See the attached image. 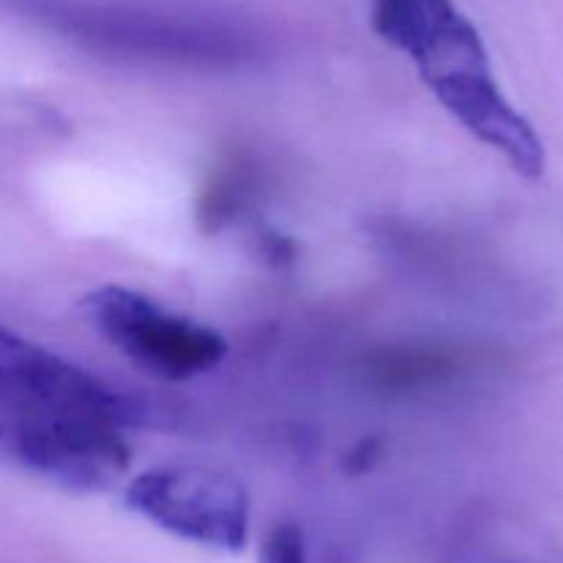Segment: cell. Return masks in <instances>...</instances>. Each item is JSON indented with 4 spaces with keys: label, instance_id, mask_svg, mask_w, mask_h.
<instances>
[{
    "label": "cell",
    "instance_id": "6da1fadb",
    "mask_svg": "<svg viewBox=\"0 0 563 563\" xmlns=\"http://www.w3.org/2000/svg\"><path fill=\"white\" fill-rule=\"evenodd\" d=\"M372 27L416 64L438 102L526 179L548 165L531 121L506 99L478 27L454 0H372Z\"/></svg>",
    "mask_w": 563,
    "mask_h": 563
},
{
    "label": "cell",
    "instance_id": "7a4b0ae2",
    "mask_svg": "<svg viewBox=\"0 0 563 563\" xmlns=\"http://www.w3.org/2000/svg\"><path fill=\"white\" fill-rule=\"evenodd\" d=\"M141 416L99 407L0 410V460L66 493H108L130 467L124 429Z\"/></svg>",
    "mask_w": 563,
    "mask_h": 563
},
{
    "label": "cell",
    "instance_id": "3957f363",
    "mask_svg": "<svg viewBox=\"0 0 563 563\" xmlns=\"http://www.w3.org/2000/svg\"><path fill=\"white\" fill-rule=\"evenodd\" d=\"M82 311L115 352L157 379L181 383L201 377L229 355V344L218 330L168 313L126 286L108 284L88 291Z\"/></svg>",
    "mask_w": 563,
    "mask_h": 563
},
{
    "label": "cell",
    "instance_id": "277c9868",
    "mask_svg": "<svg viewBox=\"0 0 563 563\" xmlns=\"http://www.w3.org/2000/svg\"><path fill=\"white\" fill-rule=\"evenodd\" d=\"M124 504L185 542L240 553L251 537V498L234 476L198 465H165L132 478Z\"/></svg>",
    "mask_w": 563,
    "mask_h": 563
},
{
    "label": "cell",
    "instance_id": "5b68a950",
    "mask_svg": "<svg viewBox=\"0 0 563 563\" xmlns=\"http://www.w3.org/2000/svg\"><path fill=\"white\" fill-rule=\"evenodd\" d=\"M36 407H102V410H141L135 399L115 394L86 368L64 361L44 346L0 324V410Z\"/></svg>",
    "mask_w": 563,
    "mask_h": 563
},
{
    "label": "cell",
    "instance_id": "8992f818",
    "mask_svg": "<svg viewBox=\"0 0 563 563\" xmlns=\"http://www.w3.org/2000/svg\"><path fill=\"white\" fill-rule=\"evenodd\" d=\"M258 563H344L339 553L324 550L308 539L300 522H275L262 539Z\"/></svg>",
    "mask_w": 563,
    "mask_h": 563
}]
</instances>
